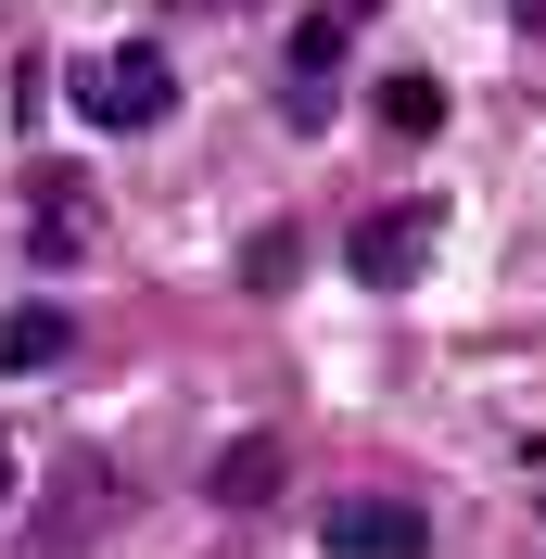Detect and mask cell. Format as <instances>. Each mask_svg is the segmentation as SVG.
Segmentation results:
<instances>
[{
	"label": "cell",
	"mask_w": 546,
	"mask_h": 559,
	"mask_svg": "<svg viewBox=\"0 0 546 559\" xmlns=\"http://www.w3.org/2000/svg\"><path fill=\"white\" fill-rule=\"evenodd\" d=\"M76 115H90V128H166L178 115V64L153 51V38L90 51V64H76Z\"/></svg>",
	"instance_id": "cell-1"
},
{
	"label": "cell",
	"mask_w": 546,
	"mask_h": 559,
	"mask_svg": "<svg viewBox=\"0 0 546 559\" xmlns=\"http://www.w3.org/2000/svg\"><path fill=\"white\" fill-rule=\"evenodd\" d=\"M318 547H331V559H419V547H432V522H419L407 496H331Z\"/></svg>",
	"instance_id": "cell-2"
},
{
	"label": "cell",
	"mask_w": 546,
	"mask_h": 559,
	"mask_svg": "<svg viewBox=\"0 0 546 559\" xmlns=\"http://www.w3.org/2000/svg\"><path fill=\"white\" fill-rule=\"evenodd\" d=\"M343 267L369 280V293H407L419 267H432V204H381L356 242H343Z\"/></svg>",
	"instance_id": "cell-3"
},
{
	"label": "cell",
	"mask_w": 546,
	"mask_h": 559,
	"mask_svg": "<svg viewBox=\"0 0 546 559\" xmlns=\"http://www.w3.org/2000/svg\"><path fill=\"white\" fill-rule=\"evenodd\" d=\"M369 0H318L306 26H293V128H318L331 115V64H343V26H356Z\"/></svg>",
	"instance_id": "cell-4"
},
{
	"label": "cell",
	"mask_w": 546,
	"mask_h": 559,
	"mask_svg": "<svg viewBox=\"0 0 546 559\" xmlns=\"http://www.w3.org/2000/svg\"><path fill=\"white\" fill-rule=\"evenodd\" d=\"M26 204H38V229H26V254H38V267L90 254V178H76V166H38V191H26Z\"/></svg>",
	"instance_id": "cell-5"
},
{
	"label": "cell",
	"mask_w": 546,
	"mask_h": 559,
	"mask_svg": "<svg viewBox=\"0 0 546 559\" xmlns=\"http://www.w3.org/2000/svg\"><path fill=\"white\" fill-rule=\"evenodd\" d=\"M76 356V318L64 306H0V382H38Z\"/></svg>",
	"instance_id": "cell-6"
},
{
	"label": "cell",
	"mask_w": 546,
	"mask_h": 559,
	"mask_svg": "<svg viewBox=\"0 0 546 559\" xmlns=\"http://www.w3.org/2000/svg\"><path fill=\"white\" fill-rule=\"evenodd\" d=\"M280 471H293V457H280V432H241V445H216V509H268L280 496Z\"/></svg>",
	"instance_id": "cell-7"
},
{
	"label": "cell",
	"mask_w": 546,
	"mask_h": 559,
	"mask_svg": "<svg viewBox=\"0 0 546 559\" xmlns=\"http://www.w3.org/2000/svg\"><path fill=\"white\" fill-rule=\"evenodd\" d=\"M381 128H394V140H432V128H444V90H432L419 64H407V76H381Z\"/></svg>",
	"instance_id": "cell-8"
},
{
	"label": "cell",
	"mask_w": 546,
	"mask_h": 559,
	"mask_svg": "<svg viewBox=\"0 0 546 559\" xmlns=\"http://www.w3.org/2000/svg\"><path fill=\"white\" fill-rule=\"evenodd\" d=\"M0 496H13V432H0Z\"/></svg>",
	"instance_id": "cell-9"
},
{
	"label": "cell",
	"mask_w": 546,
	"mask_h": 559,
	"mask_svg": "<svg viewBox=\"0 0 546 559\" xmlns=\"http://www.w3.org/2000/svg\"><path fill=\"white\" fill-rule=\"evenodd\" d=\"M509 13H521V26H546V0H509Z\"/></svg>",
	"instance_id": "cell-10"
}]
</instances>
